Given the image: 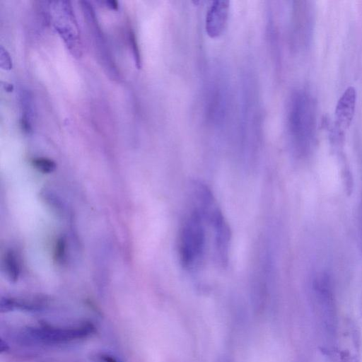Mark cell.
I'll list each match as a JSON object with an SVG mask.
<instances>
[{
	"label": "cell",
	"instance_id": "5b68a950",
	"mask_svg": "<svg viewBox=\"0 0 362 362\" xmlns=\"http://www.w3.org/2000/svg\"><path fill=\"white\" fill-rule=\"evenodd\" d=\"M356 105V91L353 86L347 87L337 101L335 109V132L338 136L351 124Z\"/></svg>",
	"mask_w": 362,
	"mask_h": 362
},
{
	"label": "cell",
	"instance_id": "3957f363",
	"mask_svg": "<svg viewBox=\"0 0 362 362\" xmlns=\"http://www.w3.org/2000/svg\"><path fill=\"white\" fill-rule=\"evenodd\" d=\"M209 228L201 212L192 204L181 223L177 240L180 262L189 271L199 269L206 253Z\"/></svg>",
	"mask_w": 362,
	"mask_h": 362
},
{
	"label": "cell",
	"instance_id": "4fadbf2b",
	"mask_svg": "<svg viewBox=\"0 0 362 362\" xmlns=\"http://www.w3.org/2000/svg\"><path fill=\"white\" fill-rule=\"evenodd\" d=\"M8 349V345L6 344V342H4L3 340H1V351L4 352L7 351Z\"/></svg>",
	"mask_w": 362,
	"mask_h": 362
},
{
	"label": "cell",
	"instance_id": "30bf717a",
	"mask_svg": "<svg viewBox=\"0 0 362 362\" xmlns=\"http://www.w3.org/2000/svg\"><path fill=\"white\" fill-rule=\"evenodd\" d=\"M66 239L62 236L57 239L54 248V259L59 264H63L66 260Z\"/></svg>",
	"mask_w": 362,
	"mask_h": 362
},
{
	"label": "cell",
	"instance_id": "ba28073f",
	"mask_svg": "<svg viewBox=\"0 0 362 362\" xmlns=\"http://www.w3.org/2000/svg\"><path fill=\"white\" fill-rule=\"evenodd\" d=\"M3 268L7 279L16 282L21 274V264L16 252L12 249L7 250L3 257Z\"/></svg>",
	"mask_w": 362,
	"mask_h": 362
},
{
	"label": "cell",
	"instance_id": "9c48e42d",
	"mask_svg": "<svg viewBox=\"0 0 362 362\" xmlns=\"http://www.w3.org/2000/svg\"><path fill=\"white\" fill-rule=\"evenodd\" d=\"M33 166L42 173H51L56 169V163L48 158L36 157L33 158L32 161Z\"/></svg>",
	"mask_w": 362,
	"mask_h": 362
},
{
	"label": "cell",
	"instance_id": "8fae6325",
	"mask_svg": "<svg viewBox=\"0 0 362 362\" xmlns=\"http://www.w3.org/2000/svg\"><path fill=\"white\" fill-rule=\"evenodd\" d=\"M90 359L93 362H121L116 356L105 351H98L93 353Z\"/></svg>",
	"mask_w": 362,
	"mask_h": 362
},
{
	"label": "cell",
	"instance_id": "7a4b0ae2",
	"mask_svg": "<svg viewBox=\"0 0 362 362\" xmlns=\"http://www.w3.org/2000/svg\"><path fill=\"white\" fill-rule=\"evenodd\" d=\"M288 127L291 146L296 156L309 155L316 138V112L313 100L305 91L298 90L291 98Z\"/></svg>",
	"mask_w": 362,
	"mask_h": 362
},
{
	"label": "cell",
	"instance_id": "7c38bea8",
	"mask_svg": "<svg viewBox=\"0 0 362 362\" xmlns=\"http://www.w3.org/2000/svg\"><path fill=\"white\" fill-rule=\"evenodd\" d=\"M129 41H130V44L132 45V50L134 52L136 62L137 64L138 67H139L140 66V65H139L140 64L139 52V48H138L137 44H136L135 35L132 31H131L129 33Z\"/></svg>",
	"mask_w": 362,
	"mask_h": 362
},
{
	"label": "cell",
	"instance_id": "5bb4252c",
	"mask_svg": "<svg viewBox=\"0 0 362 362\" xmlns=\"http://www.w3.org/2000/svg\"><path fill=\"white\" fill-rule=\"evenodd\" d=\"M107 3L109 4V6H111L112 8H117L118 7V4L116 1H109Z\"/></svg>",
	"mask_w": 362,
	"mask_h": 362
},
{
	"label": "cell",
	"instance_id": "6da1fadb",
	"mask_svg": "<svg viewBox=\"0 0 362 362\" xmlns=\"http://www.w3.org/2000/svg\"><path fill=\"white\" fill-rule=\"evenodd\" d=\"M192 204L202 214L209 230L216 262L224 267L228 264L231 233L228 223L210 189L201 182L191 187Z\"/></svg>",
	"mask_w": 362,
	"mask_h": 362
},
{
	"label": "cell",
	"instance_id": "52a82bcc",
	"mask_svg": "<svg viewBox=\"0 0 362 362\" xmlns=\"http://www.w3.org/2000/svg\"><path fill=\"white\" fill-rule=\"evenodd\" d=\"M47 305V300L44 298H20L4 297L0 303L1 313H8L15 310L35 312L43 310Z\"/></svg>",
	"mask_w": 362,
	"mask_h": 362
},
{
	"label": "cell",
	"instance_id": "8992f818",
	"mask_svg": "<svg viewBox=\"0 0 362 362\" xmlns=\"http://www.w3.org/2000/svg\"><path fill=\"white\" fill-rule=\"evenodd\" d=\"M228 15L227 1H215L208 11L206 30L211 37L218 36L225 28Z\"/></svg>",
	"mask_w": 362,
	"mask_h": 362
},
{
	"label": "cell",
	"instance_id": "277c9868",
	"mask_svg": "<svg viewBox=\"0 0 362 362\" xmlns=\"http://www.w3.org/2000/svg\"><path fill=\"white\" fill-rule=\"evenodd\" d=\"M95 332V325L88 321L66 326L38 325L23 328L21 340L42 346H57L86 339Z\"/></svg>",
	"mask_w": 362,
	"mask_h": 362
}]
</instances>
